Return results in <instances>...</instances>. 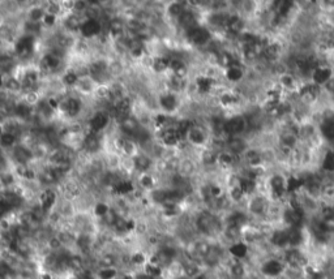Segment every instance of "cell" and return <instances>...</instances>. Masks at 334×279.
I'll return each instance as SVG.
<instances>
[{
  "mask_svg": "<svg viewBox=\"0 0 334 279\" xmlns=\"http://www.w3.org/2000/svg\"><path fill=\"white\" fill-rule=\"evenodd\" d=\"M0 183L4 185V187H9V185L15 184V176L13 173L11 172H3L0 175Z\"/></svg>",
  "mask_w": 334,
  "mask_h": 279,
  "instance_id": "53",
  "label": "cell"
},
{
  "mask_svg": "<svg viewBox=\"0 0 334 279\" xmlns=\"http://www.w3.org/2000/svg\"><path fill=\"white\" fill-rule=\"evenodd\" d=\"M60 109L68 118H76L83 110V103H81L80 98L68 97L60 103Z\"/></svg>",
  "mask_w": 334,
  "mask_h": 279,
  "instance_id": "11",
  "label": "cell"
},
{
  "mask_svg": "<svg viewBox=\"0 0 334 279\" xmlns=\"http://www.w3.org/2000/svg\"><path fill=\"white\" fill-rule=\"evenodd\" d=\"M319 59H320V64L315 68L314 71H312L310 81L314 84V85L322 88V86L325 85L329 80L334 76V67L328 62V60H322L321 56H319Z\"/></svg>",
  "mask_w": 334,
  "mask_h": 279,
  "instance_id": "2",
  "label": "cell"
},
{
  "mask_svg": "<svg viewBox=\"0 0 334 279\" xmlns=\"http://www.w3.org/2000/svg\"><path fill=\"white\" fill-rule=\"evenodd\" d=\"M0 161H2V153H0Z\"/></svg>",
  "mask_w": 334,
  "mask_h": 279,
  "instance_id": "62",
  "label": "cell"
},
{
  "mask_svg": "<svg viewBox=\"0 0 334 279\" xmlns=\"http://www.w3.org/2000/svg\"><path fill=\"white\" fill-rule=\"evenodd\" d=\"M16 67V60L8 54H0V73H9Z\"/></svg>",
  "mask_w": 334,
  "mask_h": 279,
  "instance_id": "30",
  "label": "cell"
},
{
  "mask_svg": "<svg viewBox=\"0 0 334 279\" xmlns=\"http://www.w3.org/2000/svg\"><path fill=\"white\" fill-rule=\"evenodd\" d=\"M57 20H58V16L51 15V13L46 12V15H44V17H43V20H42V22H43L44 27L53 28V27H55V24H57Z\"/></svg>",
  "mask_w": 334,
  "mask_h": 279,
  "instance_id": "54",
  "label": "cell"
},
{
  "mask_svg": "<svg viewBox=\"0 0 334 279\" xmlns=\"http://www.w3.org/2000/svg\"><path fill=\"white\" fill-rule=\"evenodd\" d=\"M177 24H179V27H181L182 29L186 30V32H188V30L193 29V28H196L197 25H200L198 24L197 15L193 12L192 9L189 8H187L183 12V15L177 18Z\"/></svg>",
  "mask_w": 334,
  "mask_h": 279,
  "instance_id": "18",
  "label": "cell"
},
{
  "mask_svg": "<svg viewBox=\"0 0 334 279\" xmlns=\"http://www.w3.org/2000/svg\"><path fill=\"white\" fill-rule=\"evenodd\" d=\"M47 105L51 110H58L60 107V102L58 100V98H54V97L48 98Z\"/></svg>",
  "mask_w": 334,
  "mask_h": 279,
  "instance_id": "57",
  "label": "cell"
},
{
  "mask_svg": "<svg viewBox=\"0 0 334 279\" xmlns=\"http://www.w3.org/2000/svg\"><path fill=\"white\" fill-rule=\"evenodd\" d=\"M33 157H34V153L27 146L16 145V147L13 149V158H15V161L17 162L18 165L27 166V163L32 161Z\"/></svg>",
  "mask_w": 334,
  "mask_h": 279,
  "instance_id": "20",
  "label": "cell"
},
{
  "mask_svg": "<svg viewBox=\"0 0 334 279\" xmlns=\"http://www.w3.org/2000/svg\"><path fill=\"white\" fill-rule=\"evenodd\" d=\"M62 64L60 56L55 53H46L42 56V67L46 68L47 71H55Z\"/></svg>",
  "mask_w": 334,
  "mask_h": 279,
  "instance_id": "24",
  "label": "cell"
},
{
  "mask_svg": "<svg viewBox=\"0 0 334 279\" xmlns=\"http://www.w3.org/2000/svg\"><path fill=\"white\" fill-rule=\"evenodd\" d=\"M50 162L51 166H58L62 163H68V162H71V159H69L68 154H65L62 150H58L50 156Z\"/></svg>",
  "mask_w": 334,
  "mask_h": 279,
  "instance_id": "37",
  "label": "cell"
},
{
  "mask_svg": "<svg viewBox=\"0 0 334 279\" xmlns=\"http://www.w3.org/2000/svg\"><path fill=\"white\" fill-rule=\"evenodd\" d=\"M16 141H17V137H16L15 133L4 132L3 135L0 136V147H3V149L15 147Z\"/></svg>",
  "mask_w": 334,
  "mask_h": 279,
  "instance_id": "35",
  "label": "cell"
},
{
  "mask_svg": "<svg viewBox=\"0 0 334 279\" xmlns=\"http://www.w3.org/2000/svg\"><path fill=\"white\" fill-rule=\"evenodd\" d=\"M131 110H132V100L130 97H121L116 100L115 112L119 118H121V120L130 116Z\"/></svg>",
  "mask_w": 334,
  "mask_h": 279,
  "instance_id": "21",
  "label": "cell"
},
{
  "mask_svg": "<svg viewBox=\"0 0 334 279\" xmlns=\"http://www.w3.org/2000/svg\"><path fill=\"white\" fill-rule=\"evenodd\" d=\"M65 194L71 198H74V197H77L79 194H80V188H79V185L74 184V183H69V184H67V187H65Z\"/></svg>",
  "mask_w": 334,
  "mask_h": 279,
  "instance_id": "51",
  "label": "cell"
},
{
  "mask_svg": "<svg viewBox=\"0 0 334 279\" xmlns=\"http://www.w3.org/2000/svg\"><path fill=\"white\" fill-rule=\"evenodd\" d=\"M58 202V194L57 192L54 191V189H44L43 192L39 196V208L42 209V212L44 214H47V213H51L55 205Z\"/></svg>",
  "mask_w": 334,
  "mask_h": 279,
  "instance_id": "10",
  "label": "cell"
},
{
  "mask_svg": "<svg viewBox=\"0 0 334 279\" xmlns=\"http://www.w3.org/2000/svg\"><path fill=\"white\" fill-rule=\"evenodd\" d=\"M130 55L131 58H133V59H141L142 56H144V48H142L141 44H139L137 42H135V43L132 44V47L130 48Z\"/></svg>",
  "mask_w": 334,
  "mask_h": 279,
  "instance_id": "48",
  "label": "cell"
},
{
  "mask_svg": "<svg viewBox=\"0 0 334 279\" xmlns=\"http://www.w3.org/2000/svg\"><path fill=\"white\" fill-rule=\"evenodd\" d=\"M110 212H111V208L106 202H97L94 205V209H93V213H94L95 217L101 218V219L106 218Z\"/></svg>",
  "mask_w": 334,
  "mask_h": 279,
  "instance_id": "41",
  "label": "cell"
},
{
  "mask_svg": "<svg viewBox=\"0 0 334 279\" xmlns=\"http://www.w3.org/2000/svg\"><path fill=\"white\" fill-rule=\"evenodd\" d=\"M275 81H277V85L282 89L285 95L296 94L299 85L302 83L300 79H299L295 73H291L290 71L285 72L281 76H278L277 79H275Z\"/></svg>",
  "mask_w": 334,
  "mask_h": 279,
  "instance_id": "5",
  "label": "cell"
},
{
  "mask_svg": "<svg viewBox=\"0 0 334 279\" xmlns=\"http://www.w3.org/2000/svg\"><path fill=\"white\" fill-rule=\"evenodd\" d=\"M109 30L110 34H111L114 38L119 39L124 36V24H123L119 18H113V20L110 21Z\"/></svg>",
  "mask_w": 334,
  "mask_h": 279,
  "instance_id": "32",
  "label": "cell"
},
{
  "mask_svg": "<svg viewBox=\"0 0 334 279\" xmlns=\"http://www.w3.org/2000/svg\"><path fill=\"white\" fill-rule=\"evenodd\" d=\"M3 133H4V126L2 125V124H0V136L3 135Z\"/></svg>",
  "mask_w": 334,
  "mask_h": 279,
  "instance_id": "60",
  "label": "cell"
},
{
  "mask_svg": "<svg viewBox=\"0 0 334 279\" xmlns=\"http://www.w3.org/2000/svg\"><path fill=\"white\" fill-rule=\"evenodd\" d=\"M79 80H80V76L76 73L74 71H68L65 72L64 76H63L62 81L65 86H74L79 84Z\"/></svg>",
  "mask_w": 334,
  "mask_h": 279,
  "instance_id": "44",
  "label": "cell"
},
{
  "mask_svg": "<svg viewBox=\"0 0 334 279\" xmlns=\"http://www.w3.org/2000/svg\"><path fill=\"white\" fill-rule=\"evenodd\" d=\"M186 37L188 39V42L192 46H196V47H204V46H208L213 38V34H212V30L208 27H202V25H197L193 29L186 32Z\"/></svg>",
  "mask_w": 334,
  "mask_h": 279,
  "instance_id": "4",
  "label": "cell"
},
{
  "mask_svg": "<svg viewBox=\"0 0 334 279\" xmlns=\"http://www.w3.org/2000/svg\"><path fill=\"white\" fill-rule=\"evenodd\" d=\"M81 20L76 15H69L64 18V25L68 30H80Z\"/></svg>",
  "mask_w": 334,
  "mask_h": 279,
  "instance_id": "42",
  "label": "cell"
},
{
  "mask_svg": "<svg viewBox=\"0 0 334 279\" xmlns=\"http://www.w3.org/2000/svg\"><path fill=\"white\" fill-rule=\"evenodd\" d=\"M321 90H322V94H325L326 97H329L330 99H333L334 98V76L329 80L325 85L322 86Z\"/></svg>",
  "mask_w": 334,
  "mask_h": 279,
  "instance_id": "50",
  "label": "cell"
},
{
  "mask_svg": "<svg viewBox=\"0 0 334 279\" xmlns=\"http://www.w3.org/2000/svg\"><path fill=\"white\" fill-rule=\"evenodd\" d=\"M230 12H212L208 16V25L213 29H221L225 32Z\"/></svg>",
  "mask_w": 334,
  "mask_h": 279,
  "instance_id": "19",
  "label": "cell"
},
{
  "mask_svg": "<svg viewBox=\"0 0 334 279\" xmlns=\"http://www.w3.org/2000/svg\"><path fill=\"white\" fill-rule=\"evenodd\" d=\"M200 161H201L202 165L207 166V167L218 166V153H217L214 149H212V147H207L201 153Z\"/></svg>",
  "mask_w": 334,
  "mask_h": 279,
  "instance_id": "25",
  "label": "cell"
},
{
  "mask_svg": "<svg viewBox=\"0 0 334 279\" xmlns=\"http://www.w3.org/2000/svg\"><path fill=\"white\" fill-rule=\"evenodd\" d=\"M0 24H2V16H0Z\"/></svg>",
  "mask_w": 334,
  "mask_h": 279,
  "instance_id": "61",
  "label": "cell"
},
{
  "mask_svg": "<svg viewBox=\"0 0 334 279\" xmlns=\"http://www.w3.org/2000/svg\"><path fill=\"white\" fill-rule=\"evenodd\" d=\"M83 144L88 153H97L101 149V138L98 137V133L90 132L85 136Z\"/></svg>",
  "mask_w": 334,
  "mask_h": 279,
  "instance_id": "23",
  "label": "cell"
},
{
  "mask_svg": "<svg viewBox=\"0 0 334 279\" xmlns=\"http://www.w3.org/2000/svg\"><path fill=\"white\" fill-rule=\"evenodd\" d=\"M242 100V95L238 91L233 90V89H226L222 90L218 95V103L223 109H233V107L238 106Z\"/></svg>",
  "mask_w": 334,
  "mask_h": 279,
  "instance_id": "9",
  "label": "cell"
},
{
  "mask_svg": "<svg viewBox=\"0 0 334 279\" xmlns=\"http://www.w3.org/2000/svg\"><path fill=\"white\" fill-rule=\"evenodd\" d=\"M248 137H227L226 138V150L230 151L233 156L242 159V157L246 154L247 150L251 147Z\"/></svg>",
  "mask_w": 334,
  "mask_h": 279,
  "instance_id": "6",
  "label": "cell"
},
{
  "mask_svg": "<svg viewBox=\"0 0 334 279\" xmlns=\"http://www.w3.org/2000/svg\"><path fill=\"white\" fill-rule=\"evenodd\" d=\"M79 89H80L83 93H92L94 90V81H93L90 77H85V79L79 80V84H77Z\"/></svg>",
  "mask_w": 334,
  "mask_h": 279,
  "instance_id": "45",
  "label": "cell"
},
{
  "mask_svg": "<svg viewBox=\"0 0 334 279\" xmlns=\"http://www.w3.org/2000/svg\"><path fill=\"white\" fill-rule=\"evenodd\" d=\"M158 103H160L161 109H162L163 111L169 112V114H172V112L176 111L177 106H179V100H177L176 94L171 93V91H167V93L161 94L160 98H158Z\"/></svg>",
  "mask_w": 334,
  "mask_h": 279,
  "instance_id": "14",
  "label": "cell"
},
{
  "mask_svg": "<svg viewBox=\"0 0 334 279\" xmlns=\"http://www.w3.org/2000/svg\"><path fill=\"white\" fill-rule=\"evenodd\" d=\"M135 191L136 189H135V184H133L132 180H120V182H116L114 184V192L118 196H128Z\"/></svg>",
  "mask_w": 334,
  "mask_h": 279,
  "instance_id": "27",
  "label": "cell"
},
{
  "mask_svg": "<svg viewBox=\"0 0 334 279\" xmlns=\"http://www.w3.org/2000/svg\"><path fill=\"white\" fill-rule=\"evenodd\" d=\"M102 32V24L99 20H88L83 21V24L80 27L81 36L85 38H93V37L99 36V33Z\"/></svg>",
  "mask_w": 334,
  "mask_h": 279,
  "instance_id": "15",
  "label": "cell"
},
{
  "mask_svg": "<svg viewBox=\"0 0 334 279\" xmlns=\"http://www.w3.org/2000/svg\"><path fill=\"white\" fill-rule=\"evenodd\" d=\"M179 170H181V172H179V173H181L182 176L187 177V176H189V175H192V173L195 172L196 166H195V163H193L192 161L187 159V161L181 162V165H179Z\"/></svg>",
  "mask_w": 334,
  "mask_h": 279,
  "instance_id": "39",
  "label": "cell"
},
{
  "mask_svg": "<svg viewBox=\"0 0 334 279\" xmlns=\"http://www.w3.org/2000/svg\"><path fill=\"white\" fill-rule=\"evenodd\" d=\"M39 83V71L38 69H34V68H29L22 74V79H21V85H22V89L24 90L30 91L33 93L34 89L38 86Z\"/></svg>",
  "mask_w": 334,
  "mask_h": 279,
  "instance_id": "13",
  "label": "cell"
},
{
  "mask_svg": "<svg viewBox=\"0 0 334 279\" xmlns=\"http://www.w3.org/2000/svg\"><path fill=\"white\" fill-rule=\"evenodd\" d=\"M37 39L33 34H24L18 37L17 41L15 42V54L18 59L27 60L32 58L34 50H36Z\"/></svg>",
  "mask_w": 334,
  "mask_h": 279,
  "instance_id": "3",
  "label": "cell"
},
{
  "mask_svg": "<svg viewBox=\"0 0 334 279\" xmlns=\"http://www.w3.org/2000/svg\"><path fill=\"white\" fill-rule=\"evenodd\" d=\"M150 200L157 205H163L165 202H167V193L165 189H153Z\"/></svg>",
  "mask_w": 334,
  "mask_h": 279,
  "instance_id": "40",
  "label": "cell"
},
{
  "mask_svg": "<svg viewBox=\"0 0 334 279\" xmlns=\"http://www.w3.org/2000/svg\"><path fill=\"white\" fill-rule=\"evenodd\" d=\"M46 12L51 13V15L58 16V13L60 12V6L58 3H50L48 4L47 9H46Z\"/></svg>",
  "mask_w": 334,
  "mask_h": 279,
  "instance_id": "56",
  "label": "cell"
},
{
  "mask_svg": "<svg viewBox=\"0 0 334 279\" xmlns=\"http://www.w3.org/2000/svg\"><path fill=\"white\" fill-rule=\"evenodd\" d=\"M121 151H123V154L127 157H135L137 156V146L135 142H132L131 140H124V144H123V146H121Z\"/></svg>",
  "mask_w": 334,
  "mask_h": 279,
  "instance_id": "43",
  "label": "cell"
},
{
  "mask_svg": "<svg viewBox=\"0 0 334 279\" xmlns=\"http://www.w3.org/2000/svg\"><path fill=\"white\" fill-rule=\"evenodd\" d=\"M119 270L116 267H99L95 273L97 279H116L119 275Z\"/></svg>",
  "mask_w": 334,
  "mask_h": 279,
  "instance_id": "33",
  "label": "cell"
},
{
  "mask_svg": "<svg viewBox=\"0 0 334 279\" xmlns=\"http://www.w3.org/2000/svg\"><path fill=\"white\" fill-rule=\"evenodd\" d=\"M166 121H167V116H166L165 114H158L156 115V118H154V123H156V125H157L158 128H162L166 124Z\"/></svg>",
  "mask_w": 334,
  "mask_h": 279,
  "instance_id": "55",
  "label": "cell"
},
{
  "mask_svg": "<svg viewBox=\"0 0 334 279\" xmlns=\"http://www.w3.org/2000/svg\"><path fill=\"white\" fill-rule=\"evenodd\" d=\"M140 185H141V188L148 189V191H151L154 188V185H156V182H154V177L149 173H141V176L139 179Z\"/></svg>",
  "mask_w": 334,
  "mask_h": 279,
  "instance_id": "47",
  "label": "cell"
},
{
  "mask_svg": "<svg viewBox=\"0 0 334 279\" xmlns=\"http://www.w3.org/2000/svg\"><path fill=\"white\" fill-rule=\"evenodd\" d=\"M247 67L243 63L240 64H234L231 67L223 69V77L231 85H239L247 79Z\"/></svg>",
  "mask_w": 334,
  "mask_h": 279,
  "instance_id": "7",
  "label": "cell"
},
{
  "mask_svg": "<svg viewBox=\"0 0 334 279\" xmlns=\"http://www.w3.org/2000/svg\"><path fill=\"white\" fill-rule=\"evenodd\" d=\"M6 86L7 91H11V93H17L22 89V85H21V80L15 79V77H9L8 80H6Z\"/></svg>",
  "mask_w": 334,
  "mask_h": 279,
  "instance_id": "46",
  "label": "cell"
},
{
  "mask_svg": "<svg viewBox=\"0 0 334 279\" xmlns=\"http://www.w3.org/2000/svg\"><path fill=\"white\" fill-rule=\"evenodd\" d=\"M186 6L187 3H183V2H174V3H171L167 7V13H169V16L175 17L177 20L187 9Z\"/></svg>",
  "mask_w": 334,
  "mask_h": 279,
  "instance_id": "34",
  "label": "cell"
},
{
  "mask_svg": "<svg viewBox=\"0 0 334 279\" xmlns=\"http://www.w3.org/2000/svg\"><path fill=\"white\" fill-rule=\"evenodd\" d=\"M95 94H97L98 98H102V99H109L110 95H111V89L107 88V86H105V85L98 86V88L95 89Z\"/></svg>",
  "mask_w": 334,
  "mask_h": 279,
  "instance_id": "52",
  "label": "cell"
},
{
  "mask_svg": "<svg viewBox=\"0 0 334 279\" xmlns=\"http://www.w3.org/2000/svg\"><path fill=\"white\" fill-rule=\"evenodd\" d=\"M225 136L227 137H248L249 124L244 114H234L225 119L223 125Z\"/></svg>",
  "mask_w": 334,
  "mask_h": 279,
  "instance_id": "1",
  "label": "cell"
},
{
  "mask_svg": "<svg viewBox=\"0 0 334 279\" xmlns=\"http://www.w3.org/2000/svg\"><path fill=\"white\" fill-rule=\"evenodd\" d=\"M15 114L16 116H18L20 119H28L32 114V107L28 105V103H17L15 106Z\"/></svg>",
  "mask_w": 334,
  "mask_h": 279,
  "instance_id": "38",
  "label": "cell"
},
{
  "mask_svg": "<svg viewBox=\"0 0 334 279\" xmlns=\"http://www.w3.org/2000/svg\"><path fill=\"white\" fill-rule=\"evenodd\" d=\"M133 167L136 168L139 172L146 173L151 168V159L145 154H137L133 158Z\"/></svg>",
  "mask_w": 334,
  "mask_h": 279,
  "instance_id": "26",
  "label": "cell"
},
{
  "mask_svg": "<svg viewBox=\"0 0 334 279\" xmlns=\"http://www.w3.org/2000/svg\"><path fill=\"white\" fill-rule=\"evenodd\" d=\"M169 83H170V88H171L172 90L181 91L184 89V85H186V80L177 79V77H175L174 74H172V77L170 79Z\"/></svg>",
  "mask_w": 334,
  "mask_h": 279,
  "instance_id": "49",
  "label": "cell"
},
{
  "mask_svg": "<svg viewBox=\"0 0 334 279\" xmlns=\"http://www.w3.org/2000/svg\"><path fill=\"white\" fill-rule=\"evenodd\" d=\"M44 15H46V11L41 7H32L29 9V12H28V17H29L30 22H36V24L43 20Z\"/></svg>",
  "mask_w": 334,
  "mask_h": 279,
  "instance_id": "36",
  "label": "cell"
},
{
  "mask_svg": "<svg viewBox=\"0 0 334 279\" xmlns=\"http://www.w3.org/2000/svg\"><path fill=\"white\" fill-rule=\"evenodd\" d=\"M151 69L156 73H165L167 69H170V59L166 56H154L151 59Z\"/></svg>",
  "mask_w": 334,
  "mask_h": 279,
  "instance_id": "28",
  "label": "cell"
},
{
  "mask_svg": "<svg viewBox=\"0 0 334 279\" xmlns=\"http://www.w3.org/2000/svg\"><path fill=\"white\" fill-rule=\"evenodd\" d=\"M148 264V256L142 250H135L130 253V266L132 267H142Z\"/></svg>",
  "mask_w": 334,
  "mask_h": 279,
  "instance_id": "29",
  "label": "cell"
},
{
  "mask_svg": "<svg viewBox=\"0 0 334 279\" xmlns=\"http://www.w3.org/2000/svg\"><path fill=\"white\" fill-rule=\"evenodd\" d=\"M110 123V116L104 111H97L92 116V119L89 120V126H90V132L98 133L107 128Z\"/></svg>",
  "mask_w": 334,
  "mask_h": 279,
  "instance_id": "16",
  "label": "cell"
},
{
  "mask_svg": "<svg viewBox=\"0 0 334 279\" xmlns=\"http://www.w3.org/2000/svg\"><path fill=\"white\" fill-rule=\"evenodd\" d=\"M186 140L189 142V144L193 145V146L202 147L208 144L209 136H208L207 131H205L202 126L193 124L192 128H191L189 132L187 133Z\"/></svg>",
  "mask_w": 334,
  "mask_h": 279,
  "instance_id": "8",
  "label": "cell"
},
{
  "mask_svg": "<svg viewBox=\"0 0 334 279\" xmlns=\"http://www.w3.org/2000/svg\"><path fill=\"white\" fill-rule=\"evenodd\" d=\"M239 159L240 158L233 156L227 150H223V151L218 153V167L223 168V170H231L237 166V162Z\"/></svg>",
  "mask_w": 334,
  "mask_h": 279,
  "instance_id": "22",
  "label": "cell"
},
{
  "mask_svg": "<svg viewBox=\"0 0 334 279\" xmlns=\"http://www.w3.org/2000/svg\"><path fill=\"white\" fill-rule=\"evenodd\" d=\"M120 128L125 135L135 136L137 131H139V124H137V121L135 120V119L128 116V118L123 119V120L120 121Z\"/></svg>",
  "mask_w": 334,
  "mask_h": 279,
  "instance_id": "31",
  "label": "cell"
},
{
  "mask_svg": "<svg viewBox=\"0 0 334 279\" xmlns=\"http://www.w3.org/2000/svg\"><path fill=\"white\" fill-rule=\"evenodd\" d=\"M183 140L182 136L177 132L176 126H167L161 133V142L167 147H176Z\"/></svg>",
  "mask_w": 334,
  "mask_h": 279,
  "instance_id": "12",
  "label": "cell"
},
{
  "mask_svg": "<svg viewBox=\"0 0 334 279\" xmlns=\"http://www.w3.org/2000/svg\"><path fill=\"white\" fill-rule=\"evenodd\" d=\"M89 4L86 2H74V7L73 8L76 11H81V12H85V9L88 8Z\"/></svg>",
  "mask_w": 334,
  "mask_h": 279,
  "instance_id": "58",
  "label": "cell"
},
{
  "mask_svg": "<svg viewBox=\"0 0 334 279\" xmlns=\"http://www.w3.org/2000/svg\"><path fill=\"white\" fill-rule=\"evenodd\" d=\"M4 84H6V81H4V76H3V73H0V89L3 88Z\"/></svg>",
  "mask_w": 334,
  "mask_h": 279,
  "instance_id": "59",
  "label": "cell"
},
{
  "mask_svg": "<svg viewBox=\"0 0 334 279\" xmlns=\"http://www.w3.org/2000/svg\"><path fill=\"white\" fill-rule=\"evenodd\" d=\"M216 84H217V79L208 76V74H200V76L196 77L195 80V85H196V89H197V93H200V94L202 95L209 94L210 91L214 89Z\"/></svg>",
  "mask_w": 334,
  "mask_h": 279,
  "instance_id": "17",
  "label": "cell"
}]
</instances>
